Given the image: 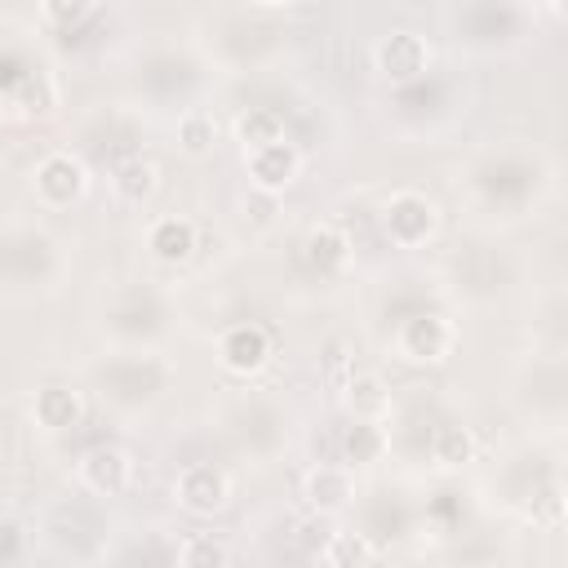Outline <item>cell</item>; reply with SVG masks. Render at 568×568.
I'll use <instances>...</instances> for the list:
<instances>
[{
  "mask_svg": "<svg viewBox=\"0 0 568 568\" xmlns=\"http://www.w3.org/2000/svg\"><path fill=\"white\" fill-rule=\"evenodd\" d=\"M382 231L399 248H422L439 231V209L422 191H395L386 200V209H382Z\"/></svg>",
  "mask_w": 568,
  "mask_h": 568,
  "instance_id": "1",
  "label": "cell"
},
{
  "mask_svg": "<svg viewBox=\"0 0 568 568\" xmlns=\"http://www.w3.org/2000/svg\"><path fill=\"white\" fill-rule=\"evenodd\" d=\"M395 351H399L408 364H426V368H430V364H444V359L457 351V328H453L448 315L422 311V315H413V320L399 324Z\"/></svg>",
  "mask_w": 568,
  "mask_h": 568,
  "instance_id": "2",
  "label": "cell"
},
{
  "mask_svg": "<svg viewBox=\"0 0 568 568\" xmlns=\"http://www.w3.org/2000/svg\"><path fill=\"white\" fill-rule=\"evenodd\" d=\"M173 497H178V506H182L186 515L213 519V515H222L226 501H231V479H226V470L213 466V462H191V466L178 470Z\"/></svg>",
  "mask_w": 568,
  "mask_h": 568,
  "instance_id": "3",
  "label": "cell"
},
{
  "mask_svg": "<svg viewBox=\"0 0 568 568\" xmlns=\"http://www.w3.org/2000/svg\"><path fill=\"white\" fill-rule=\"evenodd\" d=\"M31 191L44 209H71L75 200H84L89 191V173L71 151H49L36 169H31Z\"/></svg>",
  "mask_w": 568,
  "mask_h": 568,
  "instance_id": "4",
  "label": "cell"
},
{
  "mask_svg": "<svg viewBox=\"0 0 568 568\" xmlns=\"http://www.w3.org/2000/svg\"><path fill=\"white\" fill-rule=\"evenodd\" d=\"M373 67L390 84H413L430 67V44L417 31H390V36H382L373 44Z\"/></svg>",
  "mask_w": 568,
  "mask_h": 568,
  "instance_id": "5",
  "label": "cell"
},
{
  "mask_svg": "<svg viewBox=\"0 0 568 568\" xmlns=\"http://www.w3.org/2000/svg\"><path fill=\"white\" fill-rule=\"evenodd\" d=\"M244 173H248L253 191L284 195L297 182V173H302V151L288 138L266 142V146H253V151H244Z\"/></svg>",
  "mask_w": 568,
  "mask_h": 568,
  "instance_id": "6",
  "label": "cell"
},
{
  "mask_svg": "<svg viewBox=\"0 0 568 568\" xmlns=\"http://www.w3.org/2000/svg\"><path fill=\"white\" fill-rule=\"evenodd\" d=\"M271 333L262 328V324H231L222 337H217V364L226 368V373H235V377H253V373H262L266 364H271Z\"/></svg>",
  "mask_w": 568,
  "mask_h": 568,
  "instance_id": "7",
  "label": "cell"
},
{
  "mask_svg": "<svg viewBox=\"0 0 568 568\" xmlns=\"http://www.w3.org/2000/svg\"><path fill=\"white\" fill-rule=\"evenodd\" d=\"M75 479L93 493V497H120L133 484V457L120 444H98L80 457Z\"/></svg>",
  "mask_w": 568,
  "mask_h": 568,
  "instance_id": "8",
  "label": "cell"
},
{
  "mask_svg": "<svg viewBox=\"0 0 568 568\" xmlns=\"http://www.w3.org/2000/svg\"><path fill=\"white\" fill-rule=\"evenodd\" d=\"M302 497H306L311 515H328L333 519L337 510H346L355 501V470L346 462H320V466L306 470Z\"/></svg>",
  "mask_w": 568,
  "mask_h": 568,
  "instance_id": "9",
  "label": "cell"
},
{
  "mask_svg": "<svg viewBox=\"0 0 568 568\" xmlns=\"http://www.w3.org/2000/svg\"><path fill=\"white\" fill-rule=\"evenodd\" d=\"M195 244H200L195 222H191V217H178V213L155 217L151 231H146V248H151V257L164 262V266H182V262H191Z\"/></svg>",
  "mask_w": 568,
  "mask_h": 568,
  "instance_id": "10",
  "label": "cell"
},
{
  "mask_svg": "<svg viewBox=\"0 0 568 568\" xmlns=\"http://www.w3.org/2000/svg\"><path fill=\"white\" fill-rule=\"evenodd\" d=\"M31 413H36V422H40L44 430L62 435V430H75V426L84 422V395H80L75 386H44V390L36 395Z\"/></svg>",
  "mask_w": 568,
  "mask_h": 568,
  "instance_id": "11",
  "label": "cell"
},
{
  "mask_svg": "<svg viewBox=\"0 0 568 568\" xmlns=\"http://www.w3.org/2000/svg\"><path fill=\"white\" fill-rule=\"evenodd\" d=\"M155 186H160V169H155V160H146V155H129V160H120V164L111 169V191H115L120 204L142 209V204L155 195Z\"/></svg>",
  "mask_w": 568,
  "mask_h": 568,
  "instance_id": "12",
  "label": "cell"
},
{
  "mask_svg": "<svg viewBox=\"0 0 568 568\" xmlns=\"http://www.w3.org/2000/svg\"><path fill=\"white\" fill-rule=\"evenodd\" d=\"M346 257H351V240H346L333 222H320V226L306 231V240H302V262H306L315 275H333V271H342Z\"/></svg>",
  "mask_w": 568,
  "mask_h": 568,
  "instance_id": "13",
  "label": "cell"
},
{
  "mask_svg": "<svg viewBox=\"0 0 568 568\" xmlns=\"http://www.w3.org/2000/svg\"><path fill=\"white\" fill-rule=\"evenodd\" d=\"M342 404H346L351 417L386 422V413H390V386L377 373H351L346 386H342Z\"/></svg>",
  "mask_w": 568,
  "mask_h": 568,
  "instance_id": "14",
  "label": "cell"
},
{
  "mask_svg": "<svg viewBox=\"0 0 568 568\" xmlns=\"http://www.w3.org/2000/svg\"><path fill=\"white\" fill-rule=\"evenodd\" d=\"M386 448H390V435H386L382 422H364V417H355V422L346 426V435H342V462H346L351 470L377 466V462L386 457Z\"/></svg>",
  "mask_w": 568,
  "mask_h": 568,
  "instance_id": "15",
  "label": "cell"
},
{
  "mask_svg": "<svg viewBox=\"0 0 568 568\" xmlns=\"http://www.w3.org/2000/svg\"><path fill=\"white\" fill-rule=\"evenodd\" d=\"M475 453H479V439H475L470 426H462V422H444V426H435V435H430V457H435L444 470H462V466H470Z\"/></svg>",
  "mask_w": 568,
  "mask_h": 568,
  "instance_id": "16",
  "label": "cell"
},
{
  "mask_svg": "<svg viewBox=\"0 0 568 568\" xmlns=\"http://www.w3.org/2000/svg\"><path fill=\"white\" fill-rule=\"evenodd\" d=\"M213 146H217V120L200 106L182 111L178 115V151L186 160H204V155H213Z\"/></svg>",
  "mask_w": 568,
  "mask_h": 568,
  "instance_id": "17",
  "label": "cell"
},
{
  "mask_svg": "<svg viewBox=\"0 0 568 568\" xmlns=\"http://www.w3.org/2000/svg\"><path fill=\"white\" fill-rule=\"evenodd\" d=\"M280 138H288V133H284V115H280V111L257 106V111H248V115H240V120H235V142H240L244 151L266 146V142H280Z\"/></svg>",
  "mask_w": 568,
  "mask_h": 568,
  "instance_id": "18",
  "label": "cell"
},
{
  "mask_svg": "<svg viewBox=\"0 0 568 568\" xmlns=\"http://www.w3.org/2000/svg\"><path fill=\"white\" fill-rule=\"evenodd\" d=\"M173 559H178L182 568H226V564H231V550H226L222 541H213L209 532H195V537H186V541L173 550Z\"/></svg>",
  "mask_w": 568,
  "mask_h": 568,
  "instance_id": "19",
  "label": "cell"
},
{
  "mask_svg": "<svg viewBox=\"0 0 568 568\" xmlns=\"http://www.w3.org/2000/svg\"><path fill=\"white\" fill-rule=\"evenodd\" d=\"M315 559L337 564V568H342V564H368V559H373V546H368L359 532H337V528H333Z\"/></svg>",
  "mask_w": 568,
  "mask_h": 568,
  "instance_id": "20",
  "label": "cell"
},
{
  "mask_svg": "<svg viewBox=\"0 0 568 568\" xmlns=\"http://www.w3.org/2000/svg\"><path fill=\"white\" fill-rule=\"evenodd\" d=\"M40 13L53 22V27H75L93 13V0H40Z\"/></svg>",
  "mask_w": 568,
  "mask_h": 568,
  "instance_id": "21",
  "label": "cell"
},
{
  "mask_svg": "<svg viewBox=\"0 0 568 568\" xmlns=\"http://www.w3.org/2000/svg\"><path fill=\"white\" fill-rule=\"evenodd\" d=\"M559 515H564V497H559V488H546V493L537 497V506H532V519L559 524Z\"/></svg>",
  "mask_w": 568,
  "mask_h": 568,
  "instance_id": "22",
  "label": "cell"
},
{
  "mask_svg": "<svg viewBox=\"0 0 568 568\" xmlns=\"http://www.w3.org/2000/svg\"><path fill=\"white\" fill-rule=\"evenodd\" d=\"M18 555H22V528L0 524V559H18Z\"/></svg>",
  "mask_w": 568,
  "mask_h": 568,
  "instance_id": "23",
  "label": "cell"
},
{
  "mask_svg": "<svg viewBox=\"0 0 568 568\" xmlns=\"http://www.w3.org/2000/svg\"><path fill=\"white\" fill-rule=\"evenodd\" d=\"M257 4H266V9H280V4H293V0H257Z\"/></svg>",
  "mask_w": 568,
  "mask_h": 568,
  "instance_id": "24",
  "label": "cell"
}]
</instances>
